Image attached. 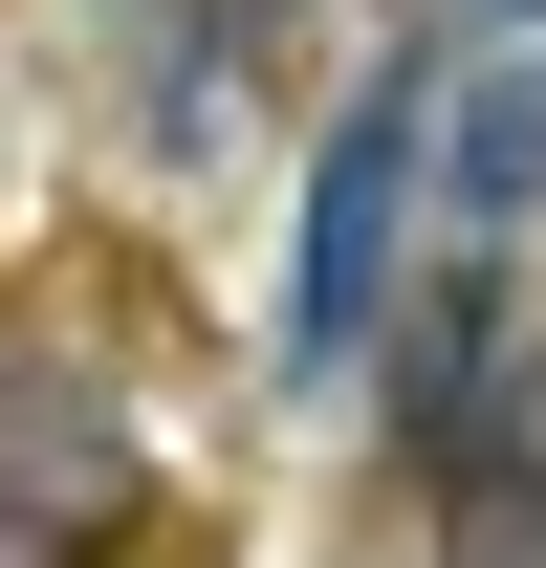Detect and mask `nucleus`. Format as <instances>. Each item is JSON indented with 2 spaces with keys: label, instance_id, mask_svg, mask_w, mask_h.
I'll use <instances>...</instances> for the list:
<instances>
[{
  "label": "nucleus",
  "instance_id": "obj_1",
  "mask_svg": "<svg viewBox=\"0 0 546 568\" xmlns=\"http://www.w3.org/2000/svg\"><path fill=\"white\" fill-rule=\"evenodd\" d=\"M415 241H437V67H372L328 175H306V241H284V372H372L394 351V263Z\"/></svg>",
  "mask_w": 546,
  "mask_h": 568
},
{
  "label": "nucleus",
  "instance_id": "obj_2",
  "mask_svg": "<svg viewBox=\"0 0 546 568\" xmlns=\"http://www.w3.org/2000/svg\"><path fill=\"white\" fill-rule=\"evenodd\" d=\"M132 503V437L67 372H0V568H88V525Z\"/></svg>",
  "mask_w": 546,
  "mask_h": 568
},
{
  "label": "nucleus",
  "instance_id": "obj_3",
  "mask_svg": "<svg viewBox=\"0 0 546 568\" xmlns=\"http://www.w3.org/2000/svg\"><path fill=\"white\" fill-rule=\"evenodd\" d=\"M546 219V44H481L437 88V241H525Z\"/></svg>",
  "mask_w": 546,
  "mask_h": 568
},
{
  "label": "nucleus",
  "instance_id": "obj_4",
  "mask_svg": "<svg viewBox=\"0 0 546 568\" xmlns=\"http://www.w3.org/2000/svg\"><path fill=\"white\" fill-rule=\"evenodd\" d=\"M175 44H198V88H175V132L198 110H241V88H284V44H306V0H153Z\"/></svg>",
  "mask_w": 546,
  "mask_h": 568
}]
</instances>
